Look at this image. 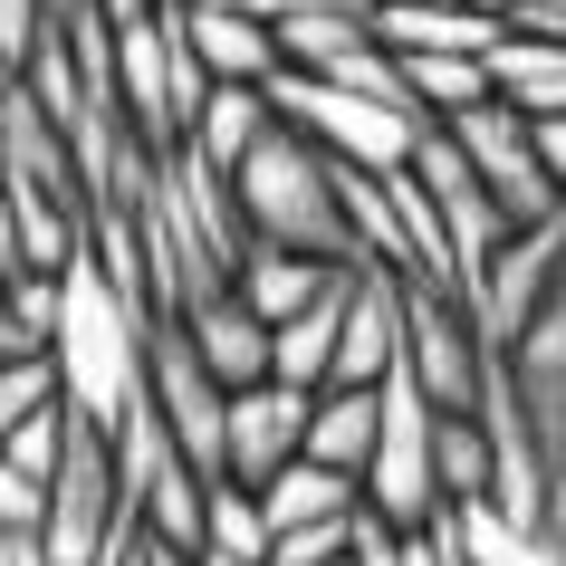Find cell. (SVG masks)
Instances as JSON below:
<instances>
[{"instance_id": "6da1fadb", "label": "cell", "mask_w": 566, "mask_h": 566, "mask_svg": "<svg viewBox=\"0 0 566 566\" xmlns=\"http://www.w3.org/2000/svg\"><path fill=\"white\" fill-rule=\"evenodd\" d=\"M240 174V211H250V240H289V250H317V260L356 269V221H346V192H336V154L317 135L279 116L260 145L231 164Z\"/></svg>"}, {"instance_id": "7a4b0ae2", "label": "cell", "mask_w": 566, "mask_h": 566, "mask_svg": "<svg viewBox=\"0 0 566 566\" xmlns=\"http://www.w3.org/2000/svg\"><path fill=\"white\" fill-rule=\"evenodd\" d=\"M145 346H154V307L125 298L96 260L67 269V317H59V365H67V403L87 422L116 432L125 403L145 394Z\"/></svg>"}, {"instance_id": "3957f363", "label": "cell", "mask_w": 566, "mask_h": 566, "mask_svg": "<svg viewBox=\"0 0 566 566\" xmlns=\"http://www.w3.org/2000/svg\"><path fill=\"white\" fill-rule=\"evenodd\" d=\"M269 106L298 125V135H317L336 164H375V174L413 164L422 125H432L422 106H385V96L336 87V77H307V67H279V77H269Z\"/></svg>"}, {"instance_id": "277c9868", "label": "cell", "mask_w": 566, "mask_h": 566, "mask_svg": "<svg viewBox=\"0 0 566 566\" xmlns=\"http://www.w3.org/2000/svg\"><path fill=\"white\" fill-rule=\"evenodd\" d=\"M365 509H385L394 528H422V518H442V403L422 394L413 365H394L385 375V442L365 461Z\"/></svg>"}, {"instance_id": "5b68a950", "label": "cell", "mask_w": 566, "mask_h": 566, "mask_svg": "<svg viewBox=\"0 0 566 566\" xmlns=\"http://www.w3.org/2000/svg\"><path fill=\"white\" fill-rule=\"evenodd\" d=\"M442 125L461 135V154L480 164L490 202L509 211V231H537V221H557V211H566L557 174H547V145H537V116H518L509 96H490V106H471V116H442Z\"/></svg>"}, {"instance_id": "8992f818", "label": "cell", "mask_w": 566, "mask_h": 566, "mask_svg": "<svg viewBox=\"0 0 566 566\" xmlns=\"http://www.w3.org/2000/svg\"><path fill=\"white\" fill-rule=\"evenodd\" d=\"M145 394H154V413L174 422V442L192 451L211 480L231 471V385H221V375L202 365V346H192V327H182V317H154Z\"/></svg>"}, {"instance_id": "52a82bcc", "label": "cell", "mask_w": 566, "mask_h": 566, "mask_svg": "<svg viewBox=\"0 0 566 566\" xmlns=\"http://www.w3.org/2000/svg\"><path fill=\"white\" fill-rule=\"evenodd\" d=\"M557 298H566V211H557V221H537V231H509L500 240V260L480 269V289H471V317H480L490 346H518Z\"/></svg>"}, {"instance_id": "ba28073f", "label": "cell", "mask_w": 566, "mask_h": 566, "mask_svg": "<svg viewBox=\"0 0 566 566\" xmlns=\"http://www.w3.org/2000/svg\"><path fill=\"white\" fill-rule=\"evenodd\" d=\"M403 365L422 375V394L442 413H480L490 394V336H480L461 289H413V327H403Z\"/></svg>"}, {"instance_id": "9c48e42d", "label": "cell", "mask_w": 566, "mask_h": 566, "mask_svg": "<svg viewBox=\"0 0 566 566\" xmlns=\"http://www.w3.org/2000/svg\"><path fill=\"white\" fill-rule=\"evenodd\" d=\"M0 164H10L0 182H39V192H59V202H87V211H96V182H87L77 135H67V125L49 116V96L20 87V77L0 87Z\"/></svg>"}, {"instance_id": "30bf717a", "label": "cell", "mask_w": 566, "mask_h": 566, "mask_svg": "<svg viewBox=\"0 0 566 566\" xmlns=\"http://www.w3.org/2000/svg\"><path fill=\"white\" fill-rule=\"evenodd\" d=\"M164 202H174V221L192 231L202 260L240 269V250H250V211H240V174L221 164V154H202L192 135H182V145L164 154Z\"/></svg>"}, {"instance_id": "8fae6325", "label": "cell", "mask_w": 566, "mask_h": 566, "mask_svg": "<svg viewBox=\"0 0 566 566\" xmlns=\"http://www.w3.org/2000/svg\"><path fill=\"white\" fill-rule=\"evenodd\" d=\"M307 422H317V385H289V375L240 385L231 394V471H221V480H250V490L279 480L307 451Z\"/></svg>"}, {"instance_id": "7c38bea8", "label": "cell", "mask_w": 566, "mask_h": 566, "mask_svg": "<svg viewBox=\"0 0 566 566\" xmlns=\"http://www.w3.org/2000/svg\"><path fill=\"white\" fill-rule=\"evenodd\" d=\"M87 202H59L39 182H0V269H77L87 260Z\"/></svg>"}, {"instance_id": "4fadbf2b", "label": "cell", "mask_w": 566, "mask_h": 566, "mask_svg": "<svg viewBox=\"0 0 566 566\" xmlns=\"http://www.w3.org/2000/svg\"><path fill=\"white\" fill-rule=\"evenodd\" d=\"M182 327H192V346H202V365L221 375V385H269L279 375V327H269L260 307L240 298V289H211V298L182 307Z\"/></svg>"}, {"instance_id": "5bb4252c", "label": "cell", "mask_w": 566, "mask_h": 566, "mask_svg": "<svg viewBox=\"0 0 566 566\" xmlns=\"http://www.w3.org/2000/svg\"><path fill=\"white\" fill-rule=\"evenodd\" d=\"M182 10V30H192V49H202L211 67V87H269L279 77V30L269 20H250V10H211V0H174Z\"/></svg>"}, {"instance_id": "9a60e30c", "label": "cell", "mask_w": 566, "mask_h": 566, "mask_svg": "<svg viewBox=\"0 0 566 566\" xmlns=\"http://www.w3.org/2000/svg\"><path fill=\"white\" fill-rule=\"evenodd\" d=\"M336 279H346L336 260H317V250H289V240H250V250H240V269H231V289L260 307L269 327H279V317H298V307H317Z\"/></svg>"}, {"instance_id": "2e32d148", "label": "cell", "mask_w": 566, "mask_h": 566, "mask_svg": "<svg viewBox=\"0 0 566 566\" xmlns=\"http://www.w3.org/2000/svg\"><path fill=\"white\" fill-rule=\"evenodd\" d=\"M490 87L518 106V116H566V39H537V30H518L509 20V39L490 49Z\"/></svg>"}, {"instance_id": "e0dca14e", "label": "cell", "mask_w": 566, "mask_h": 566, "mask_svg": "<svg viewBox=\"0 0 566 566\" xmlns=\"http://www.w3.org/2000/svg\"><path fill=\"white\" fill-rule=\"evenodd\" d=\"M375 442H385V385H327L317 394V422H307V451H317V461H336V471L365 480Z\"/></svg>"}, {"instance_id": "ac0fdd59", "label": "cell", "mask_w": 566, "mask_h": 566, "mask_svg": "<svg viewBox=\"0 0 566 566\" xmlns=\"http://www.w3.org/2000/svg\"><path fill=\"white\" fill-rule=\"evenodd\" d=\"M260 500H269L279 528H307V518H356V509H365V480L336 471V461H317V451H298L279 480H260Z\"/></svg>"}, {"instance_id": "d6986e66", "label": "cell", "mask_w": 566, "mask_h": 566, "mask_svg": "<svg viewBox=\"0 0 566 566\" xmlns=\"http://www.w3.org/2000/svg\"><path fill=\"white\" fill-rule=\"evenodd\" d=\"M336 346H346V279H336L317 307H298V317H279V375L289 385H336Z\"/></svg>"}, {"instance_id": "ffe728a7", "label": "cell", "mask_w": 566, "mask_h": 566, "mask_svg": "<svg viewBox=\"0 0 566 566\" xmlns=\"http://www.w3.org/2000/svg\"><path fill=\"white\" fill-rule=\"evenodd\" d=\"M403 59V87H413L422 116H471V106H490V59H461V49H394Z\"/></svg>"}, {"instance_id": "44dd1931", "label": "cell", "mask_w": 566, "mask_h": 566, "mask_svg": "<svg viewBox=\"0 0 566 566\" xmlns=\"http://www.w3.org/2000/svg\"><path fill=\"white\" fill-rule=\"evenodd\" d=\"M461 528H471V557L480 566H566V537L547 518H509L500 500H471L461 509Z\"/></svg>"}, {"instance_id": "7402d4cb", "label": "cell", "mask_w": 566, "mask_h": 566, "mask_svg": "<svg viewBox=\"0 0 566 566\" xmlns=\"http://www.w3.org/2000/svg\"><path fill=\"white\" fill-rule=\"evenodd\" d=\"M67 317V269H10V317H0V356H49Z\"/></svg>"}, {"instance_id": "603a6c76", "label": "cell", "mask_w": 566, "mask_h": 566, "mask_svg": "<svg viewBox=\"0 0 566 566\" xmlns=\"http://www.w3.org/2000/svg\"><path fill=\"white\" fill-rule=\"evenodd\" d=\"M269 125H279V106H269V87H211L202 116H192V145L221 154V164H240V154L260 145Z\"/></svg>"}, {"instance_id": "cb8c5ba5", "label": "cell", "mask_w": 566, "mask_h": 566, "mask_svg": "<svg viewBox=\"0 0 566 566\" xmlns=\"http://www.w3.org/2000/svg\"><path fill=\"white\" fill-rule=\"evenodd\" d=\"M442 500H500V451H490V422L480 413H442Z\"/></svg>"}, {"instance_id": "d4e9b609", "label": "cell", "mask_w": 566, "mask_h": 566, "mask_svg": "<svg viewBox=\"0 0 566 566\" xmlns=\"http://www.w3.org/2000/svg\"><path fill=\"white\" fill-rule=\"evenodd\" d=\"M211 547L221 557H260L279 547V518H269V500L250 490V480H211Z\"/></svg>"}, {"instance_id": "484cf974", "label": "cell", "mask_w": 566, "mask_h": 566, "mask_svg": "<svg viewBox=\"0 0 566 566\" xmlns=\"http://www.w3.org/2000/svg\"><path fill=\"white\" fill-rule=\"evenodd\" d=\"M67 442H77V403H59V413H20V422H0V471L59 480L67 471Z\"/></svg>"}, {"instance_id": "4316f807", "label": "cell", "mask_w": 566, "mask_h": 566, "mask_svg": "<svg viewBox=\"0 0 566 566\" xmlns=\"http://www.w3.org/2000/svg\"><path fill=\"white\" fill-rule=\"evenodd\" d=\"M59 403H67V365H59V346H49V356H0V422L59 413Z\"/></svg>"}, {"instance_id": "83f0119b", "label": "cell", "mask_w": 566, "mask_h": 566, "mask_svg": "<svg viewBox=\"0 0 566 566\" xmlns=\"http://www.w3.org/2000/svg\"><path fill=\"white\" fill-rule=\"evenodd\" d=\"M356 518H365V509H356ZM356 518H307V528H279L269 566H336L346 547H356Z\"/></svg>"}, {"instance_id": "f1b7e54d", "label": "cell", "mask_w": 566, "mask_h": 566, "mask_svg": "<svg viewBox=\"0 0 566 566\" xmlns=\"http://www.w3.org/2000/svg\"><path fill=\"white\" fill-rule=\"evenodd\" d=\"M403 547H413V566H480V557H471V528H461V509H442V518L403 528Z\"/></svg>"}, {"instance_id": "f546056e", "label": "cell", "mask_w": 566, "mask_h": 566, "mask_svg": "<svg viewBox=\"0 0 566 566\" xmlns=\"http://www.w3.org/2000/svg\"><path fill=\"white\" fill-rule=\"evenodd\" d=\"M0 528H49V480L0 471Z\"/></svg>"}, {"instance_id": "4dcf8cb0", "label": "cell", "mask_w": 566, "mask_h": 566, "mask_svg": "<svg viewBox=\"0 0 566 566\" xmlns=\"http://www.w3.org/2000/svg\"><path fill=\"white\" fill-rule=\"evenodd\" d=\"M0 566H59L39 528H0Z\"/></svg>"}, {"instance_id": "1f68e13d", "label": "cell", "mask_w": 566, "mask_h": 566, "mask_svg": "<svg viewBox=\"0 0 566 566\" xmlns=\"http://www.w3.org/2000/svg\"><path fill=\"white\" fill-rule=\"evenodd\" d=\"M518 30H537V39H566V0H518Z\"/></svg>"}, {"instance_id": "d6a6232c", "label": "cell", "mask_w": 566, "mask_h": 566, "mask_svg": "<svg viewBox=\"0 0 566 566\" xmlns=\"http://www.w3.org/2000/svg\"><path fill=\"white\" fill-rule=\"evenodd\" d=\"M537 145H547V174H557V192H566V116L537 125Z\"/></svg>"}, {"instance_id": "836d02e7", "label": "cell", "mask_w": 566, "mask_h": 566, "mask_svg": "<svg viewBox=\"0 0 566 566\" xmlns=\"http://www.w3.org/2000/svg\"><path fill=\"white\" fill-rule=\"evenodd\" d=\"M145 566H202V547H164V537L145 528Z\"/></svg>"}, {"instance_id": "e575fe53", "label": "cell", "mask_w": 566, "mask_h": 566, "mask_svg": "<svg viewBox=\"0 0 566 566\" xmlns=\"http://www.w3.org/2000/svg\"><path fill=\"white\" fill-rule=\"evenodd\" d=\"M461 10H490V20H518V0H461Z\"/></svg>"}, {"instance_id": "d590c367", "label": "cell", "mask_w": 566, "mask_h": 566, "mask_svg": "<svg viewBox=\"0 0 566 566\" xmlns=\"http://www.w3.org/2000/svg\"><path fill=\"white\" fill-rule=\"evenodd\" d=\"M547 528H557V537H566V480H557V500H547Z\"/></svg>"}, {"instance_id": "8d00e7d4", "label": "cell", "mask_w": 566, "mask_h": 566, "mask_svg": "<svg viewBox=\"0 0 566 566\" xmlns=\"http://www.w3.org/2000/svg\"><path fill=\"white\" fill-rule=\"evenodd\" d=\"M336 566H356V547H346V557H336Z\"/></svg>"}]
</instances>
